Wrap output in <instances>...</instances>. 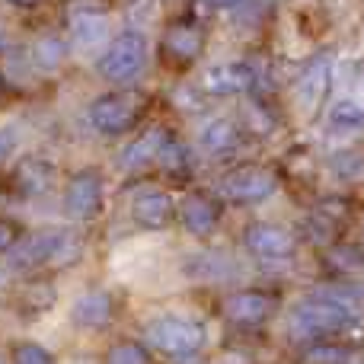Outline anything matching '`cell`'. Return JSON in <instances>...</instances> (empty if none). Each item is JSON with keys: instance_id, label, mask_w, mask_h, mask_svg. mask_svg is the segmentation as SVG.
<instances>
[{"instance_id": "cell-14", "label": "cell", "mask_w": 364, "mask_h": 364, "mask_svg": "<svg viewBox=\"0 0 364 364\" xmlns=\"http://www.w3.org/2000/svg\"><path fill=\"white\" fill-rule=\"evenodd\" d=\"M179 220L192 237H198V240L211 237L220 224V201L214 198V195H205V192L186 195L179 205Z\"/></svg>"}, {"instance_id": "cell-24", "label": "cell", "mask_w": 364, "mask_h": 364, "mask_svg": "<svg viewBox=\"0 0 364 364\" xmlns=\"http://www.w3.org/2000/svg\"><path fill=\"white\" fill-rule=\"evenodd\" d=\"M102 364H154V355H151V346H141V342L122 339V342H115V346L106 352Z\"/></svg>"}, {"instance_id": "cell-15", "label": "cell", "mask_w": 364, "mask_h": 364, "mask_svg": "<svg viewBox=\"0 0 364 364\" xmlns=\"http://www.w3.org/2000/svg\"><path fill=\"white\" fill-rule=\"evenodd\" d=\"M205 51V29L195 23H173L164 32V55L173 64H192Z\"/></svg>"}, {"instance_id": "cell-1", "label": "cell", "mask_w": 364, "mask_h": 364, "mask_svg": "<svg viewBox=\"0 0 364 364\" xmlns=\"http://www.w3.org/2000/svg\"><path fill=\"white\" fill-rule=\"evenodd\" d=\"M80 256V240L64 227L55 230H38V233H23V243H16L6 259L16 269H64Z\"/></svg>"}, {"instance_id": "cell-12", "label": "cell", "mask_w": 364, "mask_h": 364, "mask_svg": "<svg viewBox=\"0 0 364 364\" xmlns=\"http://www.w3.org/2000/svg\"><path fill=\"white\" fill-rule=\"evenodd\" d=\"M224 314H227V320L237 323V326H262V323L275 314V297L265 294V291H256V288L237 291V294L227 297Z\"/></svg>"}, {"instance_id": "cell-18", "label": "cell", "mask_w": 364, "mask_h": 364, "mask_svg": "<svg viewBox=\"0 0 364 364\" xmlns=\"http://www.w3.org/2000/svg\"><path fill=\"white\" fill-rule=\"evenodd\" d=\"M243 144V132L233 119H211L201 128V151L211 157H224V154L237 151Z\"/></svg>"}, {"instance_id": "cell-25", "label": "cell", "mask_w": 364, "mask_h": 364, "mask_svg": "<svg viewBox=\"0 0 364 364\" xmlns=\"http://www.w3.org/2000/svg\"><path fill=\"white\" fill-rule=\"evenodd\" d=\"M301 358L307 364H348L352 352L346 346H333V342H310V346H304Z\"/></svg>"}, {"instance_id": "cell-17", "label": "cell", "mask_w": 364, "mask_h": 364, "mask_svg": "<svg viewBox=\"0 0 364 364\" xmlns=\"http://www.w3.org/2000/svg\"><path fill=\"white\" fill-rule=\"evenodd\" d=\"M166 138H170V132H164V128H147L144 134H138V138H134L132 144L122 151L119 166H122V170H144V166L157 164V157H160V151H164Z\"/></svg>"}, {"instance_id": "cell-4", "label": "cell", "mask_w": 364, "mask_h": 364, "mask_svg": "<svg viewBox=\"0 0 364 364\" xmlns=\"http://www.w3.org/2000/svg\"><path fill=\"white\" fill-rule=\"evenodd\" d=\"M147 346L170 358L198 355L208 346V326L188 316H160L147 326Z\"/></svg>"}, {"instance_id": "cell-16", "label": "cell", "mask_w": 364, "mask_h": 364, "mask_svg": "<svg viewBox=\"0 0 364 364\" xmlns=\"http://www.w3.org/2000/svg\"><path fill=\"white\" fill-rule=\"evenodd\" d=\"M115 307H112V297H109V291L102 288H93L87 291V294L77 297L74 310H70V320H74L77 329H106L109 320H112Z\"/></svg>"}, {"instance_id": "cell-21", "label": "cell", "mask_w": 364, "mask_h": 364, "mask_svg": "<svg viewBox=\"0 0 364 364\" xmlns=\"http://www.w3.org/2000/svg\"><path fill=\"white\" fill-rule=\"evenodd\" d=\"M68 58V45H64L61 36H42L36 45H32V64L38 70H58Z\"/></svg>"}, {"instance_id": "cell-7", "label": "cell", "mask_w": 364, "mask_h": 364, "mask_svg": "<svg viewBox=\"0 0 364 364\" xmlns=\"http://www.w3.org/2000/svg\"><path fill=\"white\" fill-rule=\"evenodd\" d=\"M243 246L252 252L256 259H265V262H282V259H291L297 250V240L288 227L278 224H250L243 230Z\"/></svg>"}, {"instance_id": "cell-32", "label": "cell", "mask_w": 364, "mask_h": 364, "mask_svg": "<svg viewBox=\"0 0 364 364\" xmlns=\"http://www.w3.org/2000/svg\"><path fill=\"white\" fill-rule=\"evenodd\" d=\"M6 4H13V6H32V4H38V0H6Z\"/></svg>"}, {"instance_id": "cell-26", "label": "cell", "mask_w": 364, "mask_h": 364, "mask_svg": "<svg viewBox=\"0 0 364 364\" xmlns=\"http://www.w3.org/2000/svg\"><path fill=\"white\" fill-rule=\"evenodd\" d=\"M10 364H55V355L38 342H16L10 352Z\"/></svg>"}, {"instance_id": "cell-5", "label": "cell", "mask_w": 364, "mask_h": 364, "mask_svg": "<svg viewBox=\"0 0 364 364\" xmlns=\"http://www.w3.org/2000/svg\"><path fill=\"white\" fill-rule=\"evenodd\" d=\"M275 188H278V176L269 166H256V164L237 166V170L224 173L218 182V195L224 201H233V205H256V201H265L269 195H275Z\"/></svg>"}, {"instance_id": "cell-27", "label": "cell", "mask_w": 364, "mask_h": 364, "mask_svg": "<svg viewBox=\"0 0 364 364\" xmlns=\"http://www.w3.org/2000/svg\"><path fill=\"white\" fill-rule=\"evenodd\" d=\"M329 166H333V176H336V179L352 182V179H361V176H364V157H361V154H355V151L336 154Z\"/></svg>"}, {"instance_id": "cell-10", "label": "cell", "mask_w": 364, "mask_h": 364, "mask_svg": "<svg viewBox=\"0 0 364 364\" xmlns=\"http://www.w3.org/2000/svg\"><path fill=\"white\" fill-rule=\"evenodd\" d=\"M102 208V176L96 170H83L70 176L64 188V214L70 220H90Z\"/></svg>"}, {"instance_id": "cell-30", "label": "cell", "mask_w": 364, "mask_h": 364, "mask_svg": "<svg viewBox=\"0 0 364 364\" xmlns=\"http://www.w3.org/2000/svg\"><path fill=\"white\" fill-rule=\"evenodd\" d=\"M176 364H208V361L201 358V352H198V355H186V358H176Z\"/></svg>"}, {"instance_id": "cell-8", "label": "cell", "mask_w": 364, "mask_h": 364, "mask_svg": "<svg viewBox=\"0 0 364 364\" xmlns=\"http://www.w3.org/2000/svg\"><path fill=\"white\" fill-rule=\"evenodd\" d=\"M201 93L208 96H240L250 93L256 87V68L246 61H224V64H211L201 74Z\"/></svg>"}, {"instance_id": "cell-31", "label": "cell", "mask_w": 364, "mask_h": 364, "mask_svg": "<svg viewBox=\"0 0 364 364\" xmlns=\"http://www.w3.org/2000/svg\"><path fill=\"white\" fill-rule=\"evenodd\" d=\"M214 6H237V4H243V0H211Z\"/></svg>"}, {"instance_id": "cell-6", "label": "cell", "mask_w": 364, "mask_h": 364, "mask_svg": "<svg viewBox=\"0 0 364 364\" xmlns=\"http://www.w3.org/2000/svg\"><path fill=\"white\" fill-rule=\"evenodd\" d=\"M87 119L100 134H109V138L125 134L138 119V100L128 93H106L90 102Z\"/></svg>"}, {"instance_id": "cell-22", "label": "cell", "mask_w": 364, "mask_h": 364, "mask_svg": "<svg viewBox=\"0 0 364 364\" xmlns=\"http://www.w3.org/2000/svg\"><path fill=\"white\" fill-rule=\"evenodd\" d=\"M329 128L339 134H352L364 128V106H358L355 100H339L329 109Z\"/></svg>"}, {"instance_id": "cell-11", "label": "cell", "mask_w": 364, "mask_h": 364, "mask_svg": "<svg viewBox=\"0 0 364 364\" xmlns=\"http://www.w3.org/2000/svg\"><path fill=\"white\" fill-rule=\"evenodd\" d=\"M132 218L138 227H144V230H164V227L173 224V218H176V205H173V198L164 192V188H141V192H134L132 198Z\"/></svg>"}, {"instance_id": "cell-20", "label": "cell", "mask_w": 364, "mask_h": 364, "mask_svg": "<svg viewBox=\"0 0 364 364\" xmlns=\"http://www.w3.org/2000/svg\"><path fill=\"white\" fill-rule=\"evenodd\" d=\"M55 307V284L45 278H32L19 291V310L23 314H45Z\"/></svg>"}, {"instance_id": "cell-23", "label": "cell", "mask_w": 364, "mask_h": 364, "mask_svg": "<svg viewBox=\"0 0 364 364\" xmlns=\"http://www.w3.org/2000/svg\"><path fill=\"white\" fill-rule=\"evenodd\" d=\"M157 166L166 173V176H186L188 173V166H192V157H188V147L182 144L179 138H166V144H164V151H160V157H157Z\"/></svg>"}, {"instance_id": "cell-13", "label": "cell", "mask_w": 364, "mask_h": 364, "mask_svg": "<svg viewBox=\"0 0 364 364\" xmlns=\"http://www.w3.org/2000/svg\"><path fill=\"white\" fill-rule=\"evenodd\" d=\"M55 176V164H48L42 157H26L10 170V188L19 198H38V195L51 192Z\"/></svg>"}, {"instance_id": "cell-3", "label": "cell", "mask_w": 364, "mask_h": 364, "mask_svg": "<svg viewBox=\"0 0 364 364\" xmlns=\"http://www.w3.org/2000/svg\"><path fill=\"white\" fill-rule=\"evenodd\" d=\"M147 58H151L147 36L138 29H125L109 42V48L102 51L96 68H100V74L106 77L109 83H132L144 74Z\"/></svg>"}, {"instance_id": "cell-2", "label": "cell", "mask_w": 364, "mask_h": 364, "mask_svg": "<svg viewBox=\"0 0 364 364\" xmlns=\"http://www.w3.org/2000/svg\"><path fill=\"white\" fill-rule=\"evenodd\" d=\"M291 329L297 336L307 339H326V336L346 333L355 323V310L348 307L342 297L333 294H316V297H304L291 307Z\"/></svg>"}, {"instance_id": "cell-28", "label": "cell", "mask_w": 364, "mask_h": 364, "mask_svg": "<svg viewBox=\"0 0 364 364\" xmlns=\"http://www.w3.org/2000/svg\"><path fill=\"white\" fill-rule=\"evenodd\" d=\"M246 115H250V128L252 132H259V134H265V132H272V125H275V122L269 119V115H265V109H262V102H250V106H246Z\"/></svg>"}, {"instance_id": "cell-9", "label": "cell", "mask_w": 364, "mask_h": 364, "mask_svg": "<svg viewBox=\"0 0 364 364\" xmlns=\"http://www.w3.org/2000/svg\"><path fill=\"white\" fill-rule=\"evenodd\" d=\"M329 87H333V61L326 55H320L301 70V77L294 83V100L301 106V112L307 115L320 112V106L329 96Z\"/></svg>"}, {"instance_id": "cell-29", "label": "cell", "mask_w": 364, "mask_h": 364, "mask_svg": "<svg viewBox=\"0 0 364 364\" xmlns=\"http://www.w3.org/2000/svg\"><path fill=\"white\" fill-rule=\"evenodd\" d=\"M16 246V230H13V220H4V250L10 252Z\"/></svg>"}, {"instance_id": "cell-19", "label": "cell", "mask_w": 364, "mask_h": 364, "mask_svg": "<svg viewBox=\"0 0 364 364\" xmlns=\"http://www.w3.org/2000/svg\"><path fill=\"white\" fill-rule=\"evenodd\" d=\"M106 16L100 10H80L74 19H70V32H74V42L83 45V48H93L106 38Z\"/></svg>"}]
</instances>
